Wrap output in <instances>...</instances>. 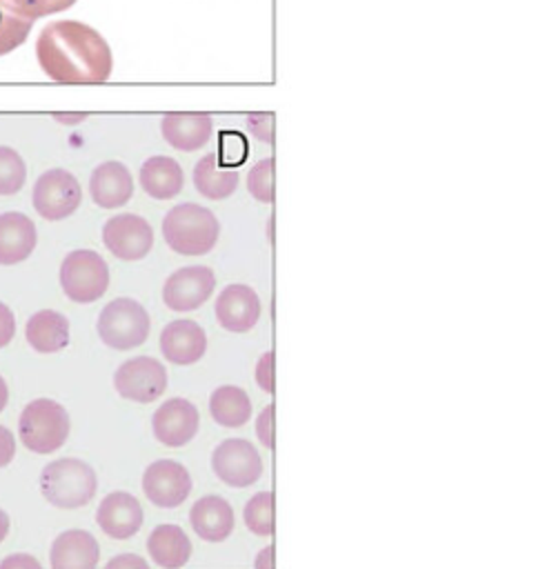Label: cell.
Here are the masks:
<instances>
[{
	"instance_id": "cell-1",
	"label": "cell",
	"mask_w": 536,
	"mask_h": 569,
	"mask_svg": "<svg viewBox=\"0 0 536 569\" xmlns=\"http://www.w3.org/2000/svg\"><path fill=\"white\" fill-rule=\"evenodd\" d=\"M36 58L47 78L60 84H102L113 69L107 40L78 20H56L42 27Z\"/></svg>"
},
{
	"instance_id": "cell-2",
	"label": "cell",
	"mask_w": 536,
	"mask_h": 569,
	"mask_svg": "<svg viewBox=\"0 0 536 569\" xmlns=\"http://www.w3.org/2000/svg\"><path fill=\"white\" fill-rule=\"evenodd\" d=\"M220 233V222L211 209L196 202H180L162 218V238L180 256L209 253Z\"/></svg>"
},
{
	"instance_id": "cell-3",
	"label": "cell",
	"mask_w": 536,
	"mask_h": 569,
	"mask_svg": "<svg viewBox=\"0 0 536 569\" xmlns=\"http://www.w3.org/2000/svg\"><path fill=\"white\" fill-rule=\"evenodd\" d=\"M96 489V471L78 458H58L40 471V491L58 509L85 507Z\"/></svg>"
},
{
	"instance_id": "cell-4",
	"label": "cell",
	"mask_w": 536,
	"mask_h": 569,
	"mask_svg": "<svg viewBox=\"0 0 536 569\" xmlns=\"http://www.w3.org/2000/svg\"><path fill=\"white\" fill-rule=\"evenodd\" d=\"M71 420L67 409L51 398L31 400L18 418L20 442L33 453H51L69 438Z\"/></svg>"
},
{
	"instance_id": "cell-5",
	"label": "cell",
	"mask_w": 536,
	"mask_h": 569,
	"mask_svg": "<svg viewBox=\"0 0 536 569\" xmlns=\"http://www.w3.org/2000/svg\"><path fill=\"white\" fill-rule=\"evenodd\" d=\"M149 313L133 298H116L105 305L98 316V336L100 340L118 351L140 347L149 336Z\"/></svg>"
},
{
	"instance_id": "cell-6",
	"label": "cell",
	"mask_w": 536,
	"mask_h": 569,
	"mask_svg": "<svg viewBox=\"0 0 536 569\" xmlns=\"http://www.w3.org/2000/svg\"><path fill=\"white\" fill-rule=\"evenodd\" d=\"M60 287L73 302L87 305L105 296L109 287V267L93 249H76L60 264Z\"/></svg>"
},
{
	"instance_id": "cell-7",
	"label": "cell",
	"mask_w": 536,
	"mask_h": 569,
	"mask_svg": "<svg viewBox=\"0 0 536 569\" xmlns=\"http://www.w3.org/2000/svg\"><path fill=\"white\" fill-rule=\"evenodd\" d=\"M80 200H82L80 182L76 180L73 173L58 167L40 173L31 191L33 209L38 211V216L51 222L69 218L78 209Z\"/></svg>"
},
{
	"instance_id": "cell-8",
	"label": "cell",
	"mask_w": 536,
	"mask_h": 569,
	"mask_svg": "<svg viewBox=\"0 0 536 569\" xmlns=\"http://www.w3.org/2000/svg\"><path fill=\"white\" fill-rule=\"evenodd\" d=\"M113 387L131 402H153L167 389V369L151 356H136L116 369Z\"/></svg>"
},
{
	"instance_id": "cell-9",
	"label": "cell",
	"mask_w": 536,
	"mask_h": 569,
	"mask_svg": "<svg viewBox=\"0 0 536 569\" xmlns=\"http://www.w3.org/2000/svg\"><path fill=\"white\" fill-rule=\"evenodd\" d=\"M211 469L229 487H249L262 476V458L249 440L229 438L214 449Z\"/></svg>"
},
{
	"instance_id": "cell-10",
	"label": "cell",
	"mask_w": 536,
	"mask_h": 569,
	"mask_svg": "<svg viewBox=\"0 0 536 569\" xmlns=\"http://www.w3.org/2000/svg\"><path fill=\"white\" fill-rule=\"evenodd\" d=\"M102 242L118 260H140L153 247V229L142 216L118 213L105 222Z\"/></svg>"
},
{
	"instance_id": "cell-11",
	"label": "cell",
	"mask_w": 536,
	"mask_h": 569,
	"mask_svg": "<svg viewBox=\"0 0 536 569\" xmlns=\"http://www.w3.org/2000/svg\"><path fill=\"white\" fill-rule=\"evenodd\" d=\"M216 287V276L205 264L180 267L162 284V300L171 311H193L209 300Z\"/></svg>"
},
{
	"instance_id": "cell-12",
	"label": "cell",
	"mask_w": 536,
	"mask_h": 569,
	"mask_svg": "<svg viewBox=\"0 0 536 569\" xmlns=\"http://www.w3.org/2000/svg\"><path fill=\"white\" fill-rule=\"evenodd\" d=\"M142 491L156 507L173 509L189 498L191 476L176 460H156L142 473Z\"/></svg>"
},
{
	"instance_id": "cell-13",
	"label": "cell",
	"mask_w": 536,
	"mask_h": 569,
	"mask_svg": "<svg viewBox=\"0 0 536 569\" xmlns=\"http://www.w3.org/2000/svg\"><path fill=\"white\" fill-rule=\"evenodd\" d=\"M198 409L185 398H171L162 402L151 416L153 436L165 447H185L198 433Z\"/></svg>"
},
{
	"instance_id": "cell-14",
	"label": "cell",
	"mask_w": 536,
	"mask_h": 569,
	"mask_svg": "<svg viewBox=\"0 0 536 569\" xmlns=\"http://www.w3.org/2000/svg\"><path fill=\"white\" fill-rule=\"evenodd\" d=\"M216 320L222 329L234 333H245L254 329L260 318V298L249 284H227L214 305Z\"/></svg>"
},
{
	"instance_id": "cell-15",
	"label": "cell",
	"mask_w": 536,
	"mask_h": 569,
	"mask_svg": "<svg viewBox=\"0 0 536 569\" xmlns=\"http://www.w3.org/2000/svg\"><path fill=\"white\" fill-rule=\"evenodd\" d=\"M96 522L109 538L127 540L142 527V507L131 493L111 491L98 505Z\"/></svg>"
},
{
	"instance_id": "cell-16",
	"label": "cell",
	"mask_w": 536,
	"mask_h": 569,
	"mask_svg": "<svg viewBox=\"0 0 536 569\" xmlns=\"http://www.w3.org/2000/svg\"><path fill=\"white\" fill-rule=\"evenodd\" d=\"M160 351L173 365H193L207 351V333L193 320H171L160 331Z\"/></svg>"
},
{
	"instance_id": "cell-17",
	"label": "cell",
	"mask_w": 536,
	"mask_h": 569,
	"mask_svg": "<svg viewBox=\"0 0 536 569\" xmlns=\"http://www.w3.org/2000/svg\"><path fill=\"white\" fill-rule=\"evenodd\" d=\"M100 560L98 540L85 529H67L56 536L49 551L51 569H96Z\"/></svg>"
},
{
	"instance_id": "cell-18",
	"label": "cell",
	"mask_w": 536,
	"mask_h": 569,
	"mask_svg": "<svg viewBox=\"0 0 536 569\" xmlns=\"http://www.w3.org/2000/svg\"><path fill=\"white\" fill-rule=\"evenodd\" d=\"M89 193L98 207L118 209L133 196V178L122 162L107 160L91 171Z\"/></svg>"
},
{
	"instance_id": "cell-19",
	"label": "cell",
	"mask_w": 536,
	"mask_h": 569,
	"mask_svg": "<svg viewBox=\"0 0 536 569\" xmlns=\"http://www.w3.org/2000/svg\"><path fill=\"white\" fill-rule=\"evenodd\" d=\"M160 131L173 149L189 153L209 142L214 120L209 113H165L160 120Z\"/></svg>"
},
{
	"instance_id": "cell-20",
	"label": "cell",
	"mask_w": 536,
	"mask_h": 569,
	"mask_svg": "<svg viewBox=\"0 0 536 569\" xmlns=\"http://www.w3.org/2000/svg\"><path fill=\"white\" fill-rule=\"evenodd\" d=\"M38 242L36 224L20 211L0 213V264H18L31 256Z\"/></svg>"
},
{
	"instance_id": "cell-21",
	"label": "cell",
	"mask_w": 536,
	"mask_h": 569,
	"mask_svg": "<svg viewBox=\"0 0 536 569\" xmlns=\"http://www.w3.org/2000/svg\"><path fill=\"white\" fill-rule=\"evenodd\" d=\"M193 533L207 542H222L234 531V509L220 496H202L189 511Z\"/></svg>"
},
{
	"instance_id": "cell-22",
	"label": "cell",
	"mask_w": 536,
	"mask_h": 569,
	"mask_svg": "<svg viewBox=\"0 0 536 569\" xmlns=\"http://www.w3.org/2000/svg\"><path fill=\"white\" fill-rule=\"evenodd\" d=\"M140 187L147 196L156 200L176 198L182 191V167L169 156H151L142 162L138 171Z\"/></svg>"
},
{
	"instance_id": "cell-23",
	"label": "cell",
	"mask_w": 536,
	"mask_h": 569,
	"mask_svg": "<svg viewBox=\"0 0 536 569\" xmlns=\"http://www.w3.org/2000/svg\"><path fill=\"white\" fill-rule=\"evenodd\" d=\"M24 338L38 353H56L69 345V320L53 309L36 311L27 320Z\"/></svg>"
},
{
	"instance_id": "cell-24",
	"label": "cell",
	"mask_w": 536,
	"mask_h": 569,
	"mask_svg": "<svg viewBox=\"0 0 536 569\" xmlns=\"http://www.w3.org/2000/svg\"><path fill=\"white\" fill-rule=\"evenodd\" d=\"M151 560L162 569H180L191 556V542L178 525H158L147 538Z\"/></svg>"
},
{
	"instance_id": "cell-25",
	"label": "cell",
	"mask_w": 536,
	"mask_h": 569,
	"mask_svg": "<svg viewBox=\"0 0 536 569\" xmlns=\"http://www.w3.org/2000/svg\"><path fill=\"white\" fill-rule=\"evenodd\" d=\"M193 187L209 200H225L229 198L240 180V173L234 167L220 164L218 153L202 156L193 167Z\"/></svg>"
},
{
	"instance_id": "cell-26",
	"label": "cell",
	"mask_w": 536,
	"mask_h": 569,
	"mask_svg": "<svg viewBox=\"0 0 536 569\" xmlns=\"http://www.w3.org/2000/svg\"><path fill=\"white\" fill-rule=\"evenodd\" d=\"M209 413L220 427H242L251 418V400L245 389L222 385L209 398Z\"/></svg>"
},
{
	"instance_id": "cell-27",
	"label": "cell",
	"mask_w": 536,
	"mask_h": 569,
	"mask_svg": "<svg viewBox=\"0 0 536 569\" xmlns=\"http://www.w3.org/2000/svg\"><path fill=\"white\" fill-rule=\"evenodd\" d=\"M245 525L256 536L274 533V493L260 491L245 505Z\"/></svg>"
},
{
	"instance_id": "cell-28",
	"label": "cell",
	"mask_w": 536,
	"mask_h": 569,
	"mask_svg": "<svg viewBox=\"0 0 536 569\" xmlns=\"http://www.w3.org/2000/svg\"><path fill=\"white\" fill-rule=\"evenodd\" d=\"M27 180V164L11 147L0 144V196H13Z\"/></svg>"
},
{
	"instance_id": "cell-29",
	"label": "cell",
	"mask_w": 536,
	"mask_h": 569,
	"mask_svg": "<svg viewBox=\"0 0 536 569\" xmlns=\"http://www.w3.org/2000/svg\"><path fill=\"white\" fill-rule=\"evenodd\" d=\"M31 27V20L18 18L0 2V56H7L13 49H18L27 40Z\"/></svg>"
},
{
	"instance_id": "cell-30",
	"label": "cell",
	"mask_w": 536,
	"mask_h": 569,
	"mask_svg": "<svg viewBox=\"0 0 536 569\" xmlns=\"http://www.w3.org/2000/svg\"><path fill=\"white\" fill-rule=\"evenodd\" d=\"M0 2L18 18L33 22L38 18H44V16H51V13L73 7L76 0H0Z\"/></svg>"
},
{
	"instance_id": "cell-31",
	"label": "cell",
	"mask_w": 536,
	"mask_h": 569,
	"mask_svg": "<svg viewBox=\"0 0 536 569\" xmlns=\"http://www.w3.org/2000/svg\"><path fill=\"white\" fill-rule=\"evenodd\" d=\"M247 191L258 202H274V158L258 160L247 173Z\"/></svg>"
},
{
	"instance_id": "cell-32",
	"label": "cell",
	"mask_w": 536,
	"mask_h": 569,
	"mask_svg": "<svg viewBox=\"0 0 536 569\" xmlns=\"http://www.w3.org/2000/svg\"><path fill=\"white\" fill-rule=\"evenodd\" d=\"M256 382L265 393H274V351H265L258 358Z\"/></svg>"
},
{
	"instance_id": "cell-33",
	"label": "cell",
	"mask_w": 536,
	"mask_h": 569,
	"mask_svg": "<svg viewBox=\"0 0 536 569\" xmlns=\"http://www.w3.org/2000/svg\"><path fill=\"white\" fill-rule=\"evenodd\" d=\"M274 413H276V407H274V405H267V407L260 411L258 420H256V436H258V440H260L267 449L274 447Z\"/></svg>"
},
{
	"instance_id": "cell-34",
	"label": "cell",
	"mask_w": 536,
	"mask_h": 569,
	"mask_svg": "<svg viewBox=\"0 0 536 569\" xmlns=\"http://www.w3.org/2000/svg\"><path fill=\"white\" fill-rule=\"evenodd\" d=\"M13 333H16V318H13V311H11L4 302H0V349L11 342Z\"/></svg>"
},
{
	"instance_id": "cell-35",
	"label": "cell",
	"mask_w": 536,
	"mask_h": 569,
	"mask_svg": "<svg viewBox=\"0 0 536 569\" xmlns=\"http://www.w3.org/2000/svg\"><path fill=\"white\" fill-rule=\"evenodd\" d=\"M105 569H149L147 560L136 556V553H120L116 558H111Z\"/></svg>"
},
{
	"instance_id": "cell-36",
	"label": "cell",
	"mask_w": 536,
	"mask_h": 569,
	"mask_svg": "<svg viewBox=\"0 0 536 569\" xmlns=\"http://www.w3.org/2000/svg\"><path fill=\"white\" fill-rule=\"evenodd\" d=\"M0 569H42V565L29 553H11L0 560Z\"/></svg>"
},
{
	"instance_id": "cell-37",
	"label": "cell",
	"mask_w": 536,
	"mask_h": 569,
	"mask_svg": "<svg viewBox=\"0 0 536 569\" xmlns=\"http://www.w3.org/2000/svg\"><path fill=\"white\" fill-rule=\"evenodd\" d=\"M16 456V438L13 433L0 425V467H7Z\"/></svg>"
},
{
	"instance_id": "cell-38",
	"label": "cell",
	"mask_w": 536,
	"mask_h": 569,
	"mask_svg": "<svg viewBox=\"0 0 536 569\" xmlns=\"http://www.w3.org/2000/svg\"><path fill=\"white\" fill-rule=\"evenodd\" d=\"M254 569H276V565H274V547L271 545L260 549V553L256 556Z\"/></svg>"
},
{
	"instance_id": "cell-39",
	"label": "cell",
	"mask_w": 536,
	"mask_h": 569,
	"mask_svg": "<svg viewBox=\"0 0 536 569\" xmlns=\"http://www.w3.org/2000/svg\"><path fill=\"white\" fill-rule=\"evenodd\" d=\"M53 118L64 124H76V122H82L87 118V113H53Z\"/></svg>"
},
{
	"instance_id": "cell-40",
	"label": "cell",
	"mask_w": 536,
	"mask_h": 569,
	"mask_svg": "<svg viewBox=\"0 0 536 569\" xmlns=\"http://www.w3.org/2000/svg\"><path fill=\"white\" fill-rule=\"evenodd\" d=\"M7 402H9V387H7L4 378L0 376V411L7 407Z\"/></svg>"
},
{
	"instance_id": "cell-41",
	"label": "cell",
	"mask_w": 536,
	"mask_h": 569,
	"mask_svg": "<svg viewBox=\"0 0 536 569\" xmlns=\"http://www.w3.org/2000/svg\"><path fill=\"white\" fill-rule=\"evenodd\" d=\"M7 533H9V516L0 509V542L7 538Z\"/></svg>"
}]
</instances>
